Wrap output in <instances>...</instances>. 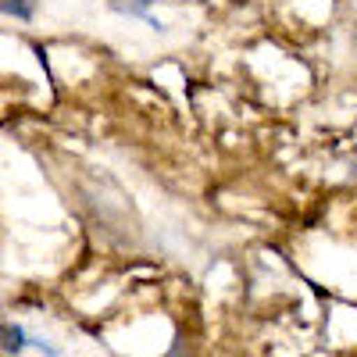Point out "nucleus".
<instances>
[{
	"mask_svg": "<svg viewBox=\"0 0 357 357\" xmlns=\"http://www.w3.org/2000/svg\"><path fill=\"white\" fill-rule=\"evenodd\" d=\"M151 8H154V0H111V11L129 15V18H143V22H151L154 29H165V25L151 15Z\"/></svg>",
	"mask_w": 357,
	"mask_h": 357,
	"instance_id": "1",
	"label": "nucleus"
},
{
	"mask_svg": "<svg viewBox=\"0 0 357 357\" xmlns=\"http://www.w3.org/2000/svg\"><path fill=\"white\" fill-rule=\"evenodd\" d=\"M29 347V333L22 325H0V350L4 354H22Z\"/></svg>",
	"mask_w": 357,
	"mask_h": 357,
	"instance_id": "2",
	"label": "nucleus"
},
{
	"mask_svg": "<svg viewBox=\"0 0 357 357\" xmlns=\"http://www.w3.org/2000/svg\"><path fill=\"white\" fill-rule=\"evenodd\" d=\"M36 4L40 0H0V11L4 15H15V18H22V22H29L36 15Z\"/></svg>",
	"mask_w": 357,
	"mask_h": 357,
	"instance_id": "3",
	"label": "nucleus"
},
{
	"mask_svg": "<svg viewBox=\"0 0 357 357\" xmlns=\"http://www.w3.org/2000/svg\"><path fill=\"white\" fill-rule=\"evenodd\" d=\"M29 347H33V350H40V354H50V357H57V347H54V343H47V340H40V336H29Z\"/></svg>",
	"mask_w": 357,
	"mask_h": 357,
	"instance_id": "4",
	"label": "nucleus"
}]
</instances>
